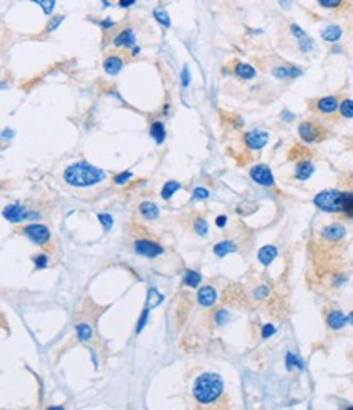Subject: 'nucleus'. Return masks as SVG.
Here are the masks:
<instances>
[{"label": "nucleus", "instance_id": "1", "mask_svg": "<svg viewBox=\"0 0 353 410\" xmlns=\"http://www.w3.org/2000/svg\"><path fill=\"white\" fill-rule=\"evenodd\" d=\"M104 178L106 173L103 169L96 168L90 163H85V161L69 166L64 173V179L75 187H90V185L101 183Z\"/></svg>", "mask_w": 353, "mask_h": 410}, {"label": "nucleus", "instance_id": "50", "mask_svg": "<svg viewBox=\"0 0 353 410\" xmlns=\"http://www.w3.org/2000/svg\"><path fill=\"white\" fill-rule=\"evenodd\" d=\"M101 26H103L104 29H108V28H111L113 26V20H104L103 23H101Z\"/></svg>", "mask_w": 353, "mask_h": 410}, {"label": "nucleus", "instance_id": "49", "mask_svg": "<svg viewBox=\"0 0 353 410\" xmlns=\"http://www.w3.org/2000/svg\"><path fill=\"white\" fill-rule=\"evenodd\" d=\"M293 117H294V116L290 114L288 111H283V112H282V119H283V121H288V122H290V121H293Z\"/></svg>", "mask_w": 353, "mask_h": 410}, {"label": "nucleus", "instance_id": "46", "mask_svg": "<svg viewBox=\"0 0 353 410\" xmlns=\"http://www.w3.org/2000/svg\"><path fill=\"white\" fill-rule=\"evenodd\" d=\"M225 225H226V217H225V215H221V217L216 218V226H218V228H223Z\"/></svg>", "mask_w": 353, "mask_h": 410}, {"label": "nucleus", "instance_id": "20", "mask_svg": "<svg viewBox=\"0 0 353 410\" xmlns=\"http://www.w3.org/2000/svg\"><path fill=\"white\" fill-rule=\"evenodd\" d=\"M135 44V34L132 29H125V31H122L119 34L118 38L114 39V46H118V47H132Z\"/></svg>", "mask_w": 353, "mask_h": 410}, {"label": "nucleus", "instance_id": "23", "mask_svg": "<svg viewBox=\"0 0 353 410\" xmlns=\"http://www.w3.org/2000/svg\"><path fill=\"white\" fill-rule=\"evenodd\" d=\"M235 251H236V244L231 243V241H221V243L215 244V246H214L215 256H218V257H225L226 254L235 252Z\"/></svg>", "mask_w": 353, "mask_h": 410}, {"label": "nucleus", "instance_id": "35", "mask_svg": "<svg viewBox=\"0 0 353 410\" xmlns=\"http://www.w3.org/2000/svg\"><path fill=\"white\" fill-rule=\"evenodd\" d=\"M343 213L348 218H353V192H347V200H345V210Z\"/></svg>", "mask_w": 353, "mask_h": 410}, {"label": "nucleus", "instance_id": "43", "mask_svg": "<svg viewBox=\"0 0 353 410\" xmlns=\"http://www.w3.org/2000/svg\"><path fill=\"white\" fill-rule=\"evenodd\" d=\"M35 266H36L38 268H44V267L47 266V256H44V254H42V256L35 257Z\"/></svg>", "mask_w": 353, "mask_h": 410}, {"label": "nucleus", "instance_id": "38", "mask_svg": "<svg viewBox=\"0 0 353 410\" xmlns=\"http://www.w3.org/2000/svg\"><path fill=\"white\" fill-rule=\"evenodd\" d=\"M230 319V314L226 312L225 309H220V311H216V314H215V322L218 326H223L226 324V321Z\"/></svg>", "mask_w": 353, "mask_h": 410}, {"label": "nucleus", "instance_id": "8", "mask_svg": "<svg viewBox=\"0 0 353 410\" xmlns=\"http://www.w3.org/2000/svg\"><path fill=\"white\" fill-rule=\"evenodd\" d=\"M244 142L251 150H260L267 145L269 134L265 130H249L244 134Z\"/></svg>", "mask_w": 353, "mask_h": 410}, {"label": "nucleus", "instance_id": "15", "mask_svg": "<svg viewBox=\"0 0 353 410\" xmlns=\"http://www.w3.org/2000/svg\"><path fill=\"white\" fill-rule=\"evenodd\" d=\"M347 322H348L347 316L343 314L342 311H338V309H333V311H331L327 314V326L331 327V329H333V330L343 329V327L347 326Z\"/></svg>", "mask_w": 353, "mask_h": 410}, {"label": "nucleus", "instance_id": "19", "mask_svg": "<svg viewBox=\"0 0 353 410\" xmlns=\"http://www.w3.org/2000/svg\"><path fill=\"white\" fill-rule=\"evenodd\" d=\"M122 65H124L122 59L118 57V56H109L103 63L106 73H109V75H116V73H119L120 70H122Z\"/></svg>", "mask_w": 353, "mask_h": 410}, {"label": "nucleus", "instance_id": "44", "mask_svg": "<svg viewBox=\"0 0 353 410\" xmlns=\"http://www.w3.org/2000/svg\"><path fill=\"white\" fill-rule=\"evenodd\" d=\"M64 21V17L62 15H59V17H54L51 20V23H49V31H54V29L59 26V24Z\"/></svg>", "mask_w": 353, "mask_h": 410}, {"label": "nucleus", "instance_id": "48", "mask_svg": "<svg viewBox=\"0 0 353 410\" xmlns=\"http://www.w3.org/2000/svg\"><path fill=\"white\" fill-rule=\"evenodd\" d=\"M278 3L282 5V8H285V10H288L292 7V0H278Z\"/></svg>", "mask_w": 353, "mask_h": 410}, {"label": "nucleus", "instance_id": "11", "mask_svg": "<svg viewBox=\"0 0 353 410\" xmlns=\"http://www.w3.org/2000/svg\"><path fill=\"white\" fill-rule=\"evenodd\" d=\"M338 106H340V102L335 96H324V98H319L316 101V107L319 112H322V114H333Z\"/></svg>", "mask_w": 353, "mask_h": 410}, {"label": "nucleus", "instance_id": "25", "mask_svg": "<svg viewBox=\"0 0 353 410\" xmlns=\"http://www.w3.org/2000/svg\"><path fill=\"white\" fill-rule=\"evenodd\" d=\"M285 363H287V368H288V369H293V368L303 369V368H304L301 358H299V356H296V355H293L292 351H288L287 356H285Z\"/></svg>", "mask_w": 353, "mask_h": 410}, {"label": "nucleus", "instance_id": "32", "mask_svg": "<svg viewBox=\"0 0 353 410\" xmlns=\"http://www.w3.org/2000/svg\"><path fill=\"white\" fill-rule=\"evenodd\" d=\"M347 0H317V3L326 10H338L345 5Z\"/></svg>", "mask_w": 353, "mask_h": 410}, {"label": "nucleus", "instance_id": "51", "mask_svg": "<svg viewBox=\"0 0 353 410\" xmlns=\"http://www.w3.org/2000/svg\"><path fill=\"white\" fill-rule=\"evenodd\" d=\"M347 319H348V324H350V326H353V311L350 312V316H348Z\"/></svg>", "mask_w": 353, "mask_h": 410}, {"label": "nucleus", "instance_id": "12", "mask_svg": "<svg viewBox=\"0 0 353 410\" xmlns=\"http://www.w3.org/2000/svg\"><path fill=\"white\" fill-rule=\"evenodd\" d=\"M272 73L275 78H280V80H292V78L301 77L303 70L298 67H293V65H282V67L274 68Z\"/></svg>", "mask_w": 353, "mask_h": 410}, {"label": "nucleus", "instance_id": "36", "mask_svg": "<svg viewBox=\"0 0 353 410\" xmlns=\"http://www.w3.org/2000/svg\"><path fill=\"white\" fill-rule=\"evenodd\" d=\"M98 220H99V223L103 225V226L106 229H109V228H113V217H111L109 213H99L98 215Z\"/></svg>", "mask_w": 353, "mask_h": 410}, {"label": "nucleus", "instance_id": "45", "mask_svg": "<svg viewBox=\"0 0 353 410\" xmlns=\"http://www.w3.org/2000/svg\"><path fill=\"white\" fill-rule=\"evenodd\" d=\"M189 82H191V78H189V68L184 67V68H182V86H189Z\"/></svg>", "mask_w": 353, "mask_h": 410}, {"label": "nucleus", "instance_id": "7", "mask_svg": "<svg viewBox=\"0 0 353 410\" xmlns=\"http://www.w3.org/2000/svg\"><path fill=\"white\" fill-rule=\"evenodd\" d=\"M25 234L36 244H44L49 241V238H51V233H49V229H47V226L39 225V223L28 225L25 228Z\"/></svg>", "mask_w": 353, "mask_h": 410}, {"label": "nucleus", "instance_id": "3", "mask_svg": "<svg viewBox=\"0 0 353 410\" xmlns=\"http://www.w3.org/2000/svg\"><path fill=\"white\" fill-rule=\"evenodd\" d=\"M345 200L347 192H340V190H322L314 197V205L327 213H343L345 210Z\"/></svg>", "mask_w": 353, "mask_h": 410}, {"label": "nucleus", "instance_id": "30", "mask_svg": "<svg viewBox=\"0 0 353 410\" xmlns=\"http://www.w3.org/2000/svg\"><path fill=\"white\" fill-rule=\"evenodd\" d=\"M164 300L161 293H158L157 288H152V290H148V301H147V305L148 308H155V306H158L159 303H161Z\"/></svg>", "mask_w": 353, "mask_h": 410}, {"label": "nucleus", "instance_id": "34", "mask_svg": "<svg viewBox=\"0 0 353 410\" xmlns=\"http://www.w3.org/2000/svg\"><path fill=\"white\" fill-rule=\"evenodd\" d=\"M31 2L38 3L39 7L42 8V12L46 15L52 13V10H54V5H56V0H31Z\"/></svg>", "mask_w": 353, "mask_h": 410}, {"label": "nucleus", "instance_id": "10", "mask_svg": "<svg viewBox=\"0 0 353 410\" xmlns=\"http://www.w3.org/2000/svg\"><path fill=\"white\" fill-rule=\"evenodd\" d=\"M290 29H292V33H293V36L296 38V41H298V47L301 49L303 52H309L313 49V39L308 36L306 33L303 31L301 28L298 26V24H292L290 26Z\"/></svg>", "mask_w": 353, "mask_h": 410}, {"label": "nucleus", "instance_id": "26", "mask_svg": "<svg viewBox=\"0 0 353 410\" xmlns=\"http://www.w3.org/2000/svg\"><path fill=\"white\" fill-rule=\"evenodd\" d=\"M181 187V184L179 183H176V181H169V183H166L163 185V189H161V197L164 200H168V199H171V195L176 192L177 189Z\"/></svg>", "mask_w": 353, "mask_h": 410}, {"label": "nucleus", "instance_id": "39", "mask_svg": "<svg viewBox=\"0 0 353 410\" xmlns=\"http://www.w3.org/2000/svg\"><path fill=\"white\" fill-rule=\"evenodd\" d=\"M130 178H132V173H130V171H127V173H125V171H124V173H120V174L116 176V178H114V183H116V184H125Z\"/></svg>", "mask_w": 353, "mask_h": 410}, {"label": "nucleus", "instance_id": "27", "mask_svg": "<svg viewBox=\"0 0 353 410\" xmlns=\"http://www.w3.org/2000/svg\"><path fill=\"white\" fill-rule=\"evenodd\" d=\"M77 335H78V339L81 342H88L91 339V335H93V330H91V327L88 324L81 322V324L77 326Z\"/></svg>", "mask_w": 353, "mask_h": 410}, {"label": "nucleus", "instance_id": "6", "mask_svg": "<svg viewBox=\"0 0 353 410\" xmlns=\"http://www.w3.org/2000/svg\"><path fill=\"white\" fill-rule=\"evenodd\" d=\"M135 247V252L140 254V256H145V257H157V256H161L164 249L159 246V244L153 243V241H148V239H137L134 244Z\"/></svg>", "mask_w": 353, "mask_h": 410}, {"label": "nucleus", "instance_id": "4", "mask_svg": "<svg viewBox=\"0 0 353 410\" xmlns=\"http://www.w3.org/2000/svg\"><path fill=\"white\" fill-rule=\"evenodd\" d=\"M298 134L301 137V140L306 142V144H317V142L326 139V129L317 125L313 121L301 122L298 127Z\"/></svg>", "mask_w": 353, "mask_h": 410}, {"label": "nucleus", "instance_id": "22", "mask_svg": "<svg viewBox=\"0 0 353 410\" xmlns=\"http://www.w3.org/2000/svg\"><path fill=\"white\" fill-rule=\"evenodd\" d=\"M140 213H142L147 220H155V218H158L159 210L153 202H143V204H140Z\"/></svg>", "mask_w": 353, "mask_h": 410}, {"label": "nucleus", "instance_id": "18", "mask_svg": "<svg viewBox=\"0 0 353 410\" xmlns=\"http://www.w3.org/2000/svg\"><path fill=\"white\" fill-rule=\"evenodd\" d=\"M275 257H277V247L275 246H264L257 252V259L262 266H270Z\"/></svg>", "mask_w": 353, "mask_h": 410}, {"label": "nucleus", "instance_id": "31", "mask_svg": "<svg viewBox=\"0 0 353 410\" xmlns=\"http://www.w3.org/2000/svg\"><path fill=\"white\" fill-rule=\"evenodd\" d=\"M153 17H155V20H157V21H158L159 24H163L164 28H169V26H171V20H169L168 13L164 12V10L157 8V10L153 12Z\"/></svg>", "mask_w": 353, "mask_h": 410}, {"label": "nucleus", "instance_id": "52", "mask_svg": "<svg viewBox=\"0 0 353 410\" xmlns=\"http://www.w3.org/2000/svg\"><path fill=\"white\" fill-rule=\"evenodd\" d=\"M138 52H140V47H135V49H134V52H132V54H135V56H137V54H138Z\"/></svg>", "mask_w": 353, "mask_h": 410}, {"label": "nucleus", "instance_id": "24", "mask_svg": "<svg viewBox=\"0 0 353 410\" xmlns=\"http://www.w3.org/2000/svg\"><path fill=\"white\" fill-rule=\"evenodd\" d=\"M150 135L153 137L155 142L159 145V144H163L164 142V137H166V132H164V125L161 124V122H153L152 127H150Z\"/></svg>", "mask_w": 353, "mask_h": 410}, {"label": "nucleus", "instance_id": "37", "mask_svg": "<svg viewBox=\"0 0 353 410\" xmlns=\"http://www.w3.org/2000/svg\"><path fill=\"white\" fill-rule=\"evenodd\" d=\"M147 321H148V306L142 311V316H140V319L137 322V334L143 330V327L147 326Z\"/></svg>", "mask_w": 353, "mask_h": 410}, {"label": "nucleus", "instance_id": "42", "mask_svg": "<svg viewBox=\"0 0 353 410\" xmlns=\"http://www.w3.org/2000/svg\"><path fill=\"white\" fill-rule=\"evenodd\" d=\"M269 295V288L265 287V285H262V287H259L257 290L254 291V296L257 298V300H264L265 296Z\"/></svg>", "mask_w": 353, "mask_h": 410}, {"label": "nucleus", "instance_id": "14", "mask_svg": "<svg viewBox=\"0 0 353 410\" xmlns=\"http://www.w3.org/2000/svg\"><path fill=\"white\" fill-rule=\"evenodd\" d=\"M197 300H199V305L204 306V308H209L212 306L214 303L216 301V291L214 287L207 285V287H202L199 293H197Z\"/></svg>", "mask_w": 353, "mask_h": 410}, {"label": "nucleus", "instance_id": "13", "mask_svg": "<svg viewBox=\"0 0 353 410\" xmlns=\"http://www.w3.org/2000/svg\"><path fill=\"white\" fill-rule=\"evenodd\" d=\"M345 234H347V229L340 223H332L322 229V236L329 239V241H340Z\"/></svg>", "mask_w": 353, "mask_h": 410}, {"label": "nucleus", "instance_id": "2", "mask_svg": "<svg viewBox=\"0 0 353 410\" xmlns=\"http://www.w3.org/2000/svg\"><path fill=\"white\" fill-rule=\"evenodd\" d=\"M223 392V381L215 373H204L196 379L192 394L197 402L212 404Z\"/></svg>", "mask_w": 353, "mask_h": 410}, {"label": "nucleus", "instance_id": "17", "mask_svg": "<svg viewBox=\"0 0 353 410\" xmlns=\"http://www.w3.org/2000/svg\"><path fill=\"white\" fill-rule=\"evenodd\" d=\"M321 38L327 42H337L342 38V28L337 24H329L321 31Z\"/></svg>", "mask_w": 353, "mask_h": 410}, {"label": "nucleus", "instance_id": "29", "mask_svg": "<svg viewBox=\"0 0 353 410\" xmlns=\"http://www.w3.org/2000/svg\"><path fill=\"white\" fill-rule=\"evenodd\" d=\"M200 282H202L200 273H197V272H194V270H187V272H186L184 283H186L187 287L196 288V287H199V285H200Z\"/></svg>", "mask_w": 353, "mask_h": 410}, {"label": "nucleus", "instance_id": "28", "mask_svg": "<svg viewBox=\"0 0 353 410\" xmlns=\"http://www.w3.org/2000/svg\"><path fill=\"white\" fill-rule=\"evenodd\" d=\"M338 111L345 119H353V100H343L338 106Z\"/></svg>", "mask_w": 353, "mask_h": 410}, {"label": "nucleus", "instance_id": "33", "mask_svg": "<svg viewBox=\"0 0 353 410\" xmlns=\"http://www.w3.org/2000/svg\"><path fill=\"white\" fill-rule=\"evenodd\" d=\"M194 229L197 234H200V236H205L207 233H209V223L205 222L204 218H197L194 222Z\"/></svg>", "mask_w": 353, "mask_h": 410}, {"label": "nucleus", "instance_id": "9", "mask_svg": "<svg viewBox=\"0 0 353 410\" xmlns=\"http://www.w3.org/2000/svg\"><path fill=\"white\" fill-rule=\"evenodd\" d=\"M3 218L8 220V222H12V223L21 222V220L26 218L25 207H23V205H20V204L7 205V207L3 208Z\"/></svg>", "mask_w": 353, "mask_h": 410}, {"label": "nucleus", "instance_id": "16", "mask_svg": "<svg viewBox=\"0 0 353 410\" xmlns=\"http://www.w3.org/2000/svg\"><path fill=\"white\" fill-rule=\"evenodd\" d=\"M313 173H314V164L308 160L299 161L296 168H294V178L298 181H308L313 176Z\"/></svg>", "mask_w": 353, "mask_h": 410}, {"label": "nucleus", "instance_id": "5", "mask_svg": "<svg viewBox=\"0 0 353 410\" xmlns=\"http://www.w3.org/2000/svg\"><path fill=\"white\" fill-rule=\"evenodd\" d=\"M251 174V179L254 181V183H257L259 185H264V187H272L275 184V178L272 174V171H270L269 166L265 164H255L251 168L249 171Z\"/></svg>", "mask_w": 353, "mask_h": 410}, {"label": "nucleus", "instance_id": "47", "mask_svg": "<svg viewBox=\"0 0 353 410\" xmlns=\"http://www.w3.org/2000/svg\"><path fill=\"white\" fill-rule=\"evenodd\" d=\"M135 3V0H119V5L120 7H130V5H134Z\"/></svg>", "mask_w": 353, "mask_h": 410}, {"label": "nucleus", "instance_id": "21", "mask_svg": "<svg viewBox=\"0 0 353 410\" xmlns=\"http://www.w3.org/2000/svg\"><path fill=\"white\" fill-rule=\"evenodd\" d=\"M235 73L243 80H253L255 77V68L249 63H238L235 68Z\"/></svg>", "mask_w": 353, "mask_h": 410}, {"label": "nucleus", "instance_id": "41", "mask_svg": "<svg viewBox=\"0 0 353 410\" xmlns=\"http://www.w3.org/2000/svg\"><path fill=\"white\" fill-rule=\"evenodd\" d=\"M275 334V326L272 324H265L262 327V339H269V337H272Z\"/></svg>", "mask_w": 353, "mask_h": 410}, {"label": "nucleus", "instance_id": "40", "mask_svg": "<svg viewBox=\"0 0 353 410\" xmlns=\"http://www.w3.org/2000/svg\"><path fill=\"white\" fill-rule=\"evenodd\" d=\"M209 190L204 189V187H197L194 190V199L196 200H205V199H209Z\"/></svg>", "mask_w": 353, "mask_h": 410}]
</instances>
